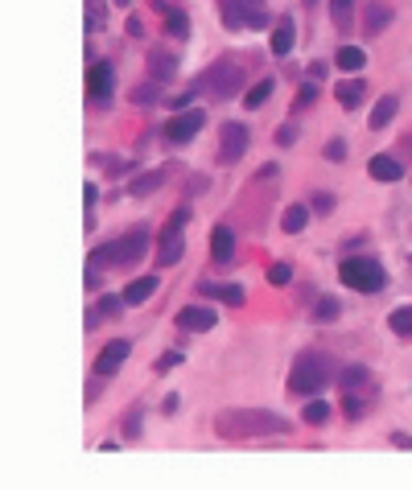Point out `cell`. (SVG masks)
Masks as SVG:
<instances>
[{
    "label": "cell",
    "mask_w": 412,
    "mask_h": 490,
    "mask_svg": "<svg viewBox=\"0 0 412 490\" xmlns=\"http://www.w3.org/2000/svg\"><path fill=\"white\" fill-rule=\"evenodd\" d=\"M124 437H141V412H128V420H124Z\"/></svg>",
    "instance_id": "f35d334b"
},
{
    "label": "cell",
    "mask_w": 412,
    "mask_h": 490,
    "mask_svg": "<svg viewBox=\"0 0 412 490\" xmlns=\"http://www.w3.org/2000/svg\"><path fill=\"white\" fill-rule=\"evenodd\" d=\"M347 412H350V420H358V416H363V404H358L350 392H347Z\"/></svg>",
    "instance_id": "60d3db41"
},
{
    "label": "cell",
    "mask_w": 412,
    "mask_h": 490,
    "mask_svg": "<svg viewBox=\"0 0 412 490\" xmlns=\"http://www.w3.org/2000/svg\"><path fill=\"white\" fill-rule=\"evenodd\" d=\"M185 223H190V211L177 206V211L169 214V223L161 227V244H157V264H161V268H174L177 260L185 256V239H182Z\"/></svg>",
    "instance_id": "52a82bcc"
},
{
    "label": "cell",
    "mask_w": 412,
    "mask_h": 490,
    "mask_svg": "<svg viewBox=\"0 0 412 490\" xmlns=\"http://www.w3.org/2000/svg\"><path fill=\"white\" fill-rule=\"evenodd\" d=\"M111 87H116V71H111V62H91L87 66V99L91 104H108Z\"/></svg>",
    "instance_id": "9c48e42d"
},
{
    "label": "cell",
    "mask_w": 412,
    "mask_h": 490,
    "mask_svg": "<svg viewBox=\"0 0 412 490\" xmlns=\"http://www.w3.org/2000/svg\"><path fill=\"white\" fill-rule=\"evenodd\" d=\"M388 326L396 334H404V338H408V334H412V305H396V310H391V318H388Z\"/></svg>",
    "instance_id": "83f0119b"
},
{
    "label": "cell",
    "mask_w": 412,
    "mask_h": 490,
    "mask_svg": "<svg viewBox=\"0 0 412 490\" xmlns=\"http://www.w3.org/2000/svg\"><path fill=\"white\" fill-rule=\"evenodd\" d=\"M157 96H161L157 87H136L128 99H132V104H157Z\"/></svg>",
    "instance_id": "d590c367"
},
{
    "label": "cell",
    "mask_w": 412,
    "mask_h": 490,
    "mask_svg": "<svg viewBox=\"0 0 412 490\" xmlns=\"http://www.w3.org/2000/svg\"><path fill=\"white\" fill-rule=\"evenodd\" d=\"M161 181H165V170L141 173V178H132L128 194H132V198H149V194H157V190H161Z\"/></svg>",
    "instance_id": "d6986e66"
},
{
    "label": "cell",
    "mask_w": 412,
    "mask_h": 490,
    "mask_svg": "<svg viewBox=\"0 0 412 490\" xmlns=\"http://www.w3.org/2000/svg\"><path fill=\"white\" fill-rule=\"evenodd\" d=\"M215 433L227 441L284 437V433H293V420H284L281 412H268V408H231V412L215 416Z\"/></svg>",
    "instance_id": "6da1fadb"
},
{
    "label": "cell",
    "mask_w": 412,
    "mask_h": 490,
    "mask_svg": "<svg viewBox=\"0 0 412 490\" xmlns=\"http://www.w3.org/2000/svg\"><path fill=\"white\" fill-rule=\"evenodd\" d=\"M305 223H309V206H289V211H284V219H281V227L289 235H297V231H305Z\"/></svg>",
    "instance_id": "484cf974"
},
{
    "label": "cell",
    "mask_w": 412,
    "mask_h": 490,
    "mask_svg": "<svg viewBox=\"0 0 412 490\" xmlns=\"http://www.w3.org/2000/svg\"><path fill=\"white\" fill-rule=\"evenodd\" d=\"M338 313H342V310H338L334 297H317V305H314V318H317V321H334Z\"/></svg>",
    "instance_id": "4dcf8cb0"
},
{
    "label": "cell",
    "mask_w": 412,
    "mask_h": 490,
    "mask_svg": "<svg viewBox=\"0 0 412 490\" xmlns=\"http://www.w3.org/2000/svg\"><path fill=\"white\" fill-rule=\"evenodd\" d=\"M293 280V268L289 264H272L268 268V285H289Z\"/></svg>",
    "instance_id": "836d02e7"
},
{
    "label": "cell",
    "mask_w": 412,
    "mask_h": 490,
    "mask_svg": "<svg viewBox=\"0 0 412 490\" xmlns=\"http://www.w3.org/2000/svg\"><path fill=\"white\" fill-rule=\"evenodd\" d=\"M305 425H314V428H322L325 420H330V404H322V400H309V404H305Z\"/></svg>",
    "instance_id": "f546056e"
},
{
    "label": "cell",
    "mask_w": 412,
    "mask_h": 490,
    "mask_svg": "<svg viewBox=\"0 0 412 490\" xmlns=\"http://www.w3.org/2000/svg\"><path fill=\"white\" fill-rule=\"evenodd\" d=\"M322 157H325V161H347V140H330Z\"/></svg>",
    "instance_id": "8d00e7d4"
},
{
    "label": "cell",
    "mask_w": 412,
    "mask_h": 490,
    "mask_svg": "<svg viewBox=\"0 0 412 490\" xmlns=\"http://www.w3.org/2000/svg\"><path fill=\"white\" fill-rule=\"evenodd\" d=\"M396 112H400V99H396V96H383L380 104L371 107V120H367V124H371V129H388Z\"/></svg>",
    "instance_id": "ffe728a7"
},
{
    "label": "cell",
    "mask_w": 412,
    "mask_h": 490,
    "mask_svg": "<svg viewBox=\"0 0 412 490\" xmlns=\"http://www.w3.org/2000/svg\"><path fill=\"white\" fill-rule=\"evenodd\" d=\"M350 9H355V0H330V17H334V25H350Z\"/></svg>",
    "instance_id": "1f68e13d"
},
{
    "label": "cell",
    "mask_w": 412,
    "mask_h": 490,
    "mask_svg": "<svg viewBox=\"0 0 412 490\" xmlns=\"http://www.w3.org/2000/svg\"><path fill=\"white\" fill-rule=\"evenodd\" d=\"M108 25V0H87V29H103Z\"/></svg>",
    "instance_id": "4316f807"
},
{
    "label": "cell",
    "mask_w": 412,
    "mask_h": 490,
    "mask_svg": "<svg viewBox=\"0 0 412 490\" xmlns=\"http://www.w3.org/2000/svg\"><path fill=\"white\" fill-rule=\"evenodd\" d=\"M198 297H215V301H227V305H243V288H239V285H210V280H202V285H198Z\"/></svg>",
    "instance_id": "2e32d148"
},
{
    "label": "cell",
    "mask_w": 412,
    "mask_h": 490,
    "mask_svg": "<svg viewBox=\"0 0 412 490\" xmlns=\"http://www.w3.org/2000/svg\"><path fill=\"white\" fill-rule=\"evenodd\" d=\"M149 252V231L144 227H132V231H124L119 239H111V244L95 247V256H91V264L95 268H132L141 264V256Z\"/></svg>",
    "instance_id": "3957f363"
},
{
    "label": "cell",
    "mask_w": 412,
    "mask_h": 490,
    "mask_svg": "<svg viewBox=\"0 0 412 490\" xmlns=\"http://www.w3.org/2000/svg\"><path fill=\"white\" fill-rule=\"evenodd\" d=\"M198 91H210L215 99H235L243 91V66L235 58H215L210 71L198 75Z\"/></svg>",
    "instance_id": "277c9868"
},
{
    "label": "cell",
    "mask_w": 412,
    "mask_h": 490,
    "mask_svg": "<svg viewBox=\"0 0 412 490\" xmlns=\"http://www.w3.org/2000/svg\"><path fill=\"white\" fill-rule=\"evenodd\" d=\"M334 91H338V104L342 107H358L363 96H367V83H363V79H342Z\"/></svg>",
    "instance_id": "ac0fdd59"
},
{
    "label": "cell",
    "mask_w": 412,
    "mask_h": 490,
    "mask_svg": "<svg viewBox=\"0 0 412 490\" xmlns=\"http://www.w3.org/2000/svg\"><path fill=\"white\" fill-rule=\"evenodd\" d=\"M177 362H182V351H165L161 359L152 362V371H169V367H177Z\"/></svg>",
    "instance_id": "74e56055"
},
{
    "label": "cell",
    "mask_w": 412,
    "mask_h": 490,
    "mask_svg": "<svg viewBox=\"0 0 412 490\" xmlns=\"http://www.w3.org/2000/svg\"><path fill=\"white\" fill-rule=\"evenodd\" d=\"M128 351H132V342H124V338L108 342V346L95 354V375H116L119 367H124V359H128Z\"/></svg>",
    "instance_id": "7c38bea8"
},
{
    "label": "cell",
    "mask_w": 412,
    "mask_h": 490,
    "mask_svg": "<svg viewBox=\"0 0 412 490\" xmlns=\"http://www.w3.org/2000/svg\"><path fill=\"white\" fill-rule=\"evenodd\" d=\"M314 99H317V87H309V83H305L301 91H297V99H293V112H301V107H309V104H314Z\"/></svg>",
    "instance_id": "e575fe53"
},
{
    "label": "cell",
    "mask_w": 412,
    "mask_h": 490,
    "mask_svg": "<svg viewBox=\"0 0 412 490\" xmlns=\"http://www.w3.org/2000/svg\"><path fill=\"white\" fill-rule=\"evenodd\" d=\"M149 75H152V83H169V79L177 75V54L149 50Z\"/></svg>",
    "instance_id": "4fadbf2b"
},
{
    "label": "cell",
    "mask_w": 412,
    "mask_h": 490,
    "mask_svg": "<svg viewBox=\"0 0 412 490\" xmlns=\"http://www.w3.org/2000/svg\"><path fill=\"white\" fill-rule=\"evenodd\" d=\"M174 321H177V330H185V334H206V330H215L218 313L210 305H182Z\"/></svg>",
    "instance_id": "30bf717a"
},
{
    "label": "cell",
    "mask_w": 412,
    "mask_h": 490,
    "mask_svg": "<svg viewBox=\"0 0 412 490\" xmlns=\"http://www.w3.org/2000/svg\"><path fill=\"white\" fill-rule=\"evenodd\" d=\"M206 124V112H177L169 124H165V140H174V145H185V140H194Z\"/></svg>",
    "instance_id": "8fae6325"
},
{
    "label": "cell",
    "mask_w": 412,
    "mask_h": 490,
    "mask_svg": "<svg viewBox=\"0 0 412 490\" xmlns=\"http://www.w3.org/2000/svg\"><path fill=\"white\" fill-rule=\"evenodd\" d=\"M388 21H391L388 4H371L367 17H363V33H367V37H371V33H383V29H388Z\"/></svg>",
    "instance_id": "cb8c5ba5"
},
{
    "label": "cell",
    "mask_w": 412,
    "mask_h": 490,
    "mask_svg": "<svg viewBox=\"0 0 412 490\" xmlns=\"http://www.w3.org/2000/svg\"><path fill=\"white\" fill-rule=\"evenodd\" d=\"M116 4H132V0H116Z\"/></svg>",
    "instance_id": "ee69618b"
},
{
    "label": "cell",
    "mask_w": 412,
    "mask_h": 490,
    "mask_svg": "<svg viewBox=\"0 0 412 490\" xmlns=\"http://www.w3.org/2000/svg\"><path fill=\"white\" fill-rule=\"evenodd\" d=\"M330 379H334V362L325 359L322 351H301L293 359V371H289V392L293 395H317Z\"/></svg>",
    "instance_id": "7a4b0ae2"
},
{
    "label": "cell",
    "mask_w": 412,
    "mask_h": 490,
    "mask_svg": "<svg viewBox=\"0 0 412 490\" xmlns=\"http://www.w3.org/2000/svg\"><path fill=\"white\" fill-rule=\"evenodd\" d=\"M243 153H248V129L235 124V120H227V124L218 129V161H223V165H235Z\"/></svg>",
    "instance_id": "ba28073f"
},
{
    "label": "cell",
    "mask_w": 412,
    "mask_h": 490,
    "mask_svg": "<svg viewBox=\"0 0 412 490\" xmlns=\"http://www.w3.org/2000/svg\"><path fill=\"white\" fill-rule=\"evenodd\" d=\"M152 293H157V277H141V280H132V285L124 288V301H128V305H144Z\"/></svg>",
    "instance_id": "603a6c76"
},
{
    "label": "cell",
    "mask_w": 412,
    "mask_h": 490,
    "mask_svg": "<svg viewBox=\"0 0 412 490\" xmlns=\"http://www.w3.org/2000/svg\"><path fill=\"white\" fill-rule=\"evenodd\" d=\"M334 62H338V71H363V66H367V54L358 50V46H342V50L334 54Z\"/></svg>",
    "instance_id": "d4e9b609"
},
{
    "label": "cell",
    "mask_w": 412,
    "mask_h": 490,
    "mask_svg": "<svg viewBox=\"0 0 412 490\" xmlns=\"http://www.w3.org/2000/svg\"><path fill=\"white\" fill-rule=\"evenodd\" d=\"M391 445H400V449H412V437H408V433H391Z\"/></svg>",
    "instance_id": "7bdbcfd3"
},
{
    "label": "cell",
    "mask_w": 412,
    "mask_h": 490,
    "mask_svg": "<svg viewBox=\"0 0 412 490\" xmlns=\"http://www.w3.org/2000/svg\"><path fill=\"white\" fill-rule=\"evenodd\" d=\"M272 87H276V83H272V79H264V83H256V87H251V91H243V104H248L251 112H256V107H260V104H268Z\"/></svg>",
    "instance_id": "f1b7e54d"
},
{
    "label": "cell",
    "mask_w": 412,
    "mask_h": 490,
    "mask_svg": "<svg viewBox=\"0 0 412 490\" xmlns=\"http://www.w3.org/2000/svg\"><path fill=\"white\" fill-rule=\"evenodd\" d=\"M293 37H297L293 21H276V29H272V58H284L293 50Z\"/></svg>",
    "instance_id": "44dd1931"
},
{
    "label": "cell",
    "mask_w": 412,
    "mask_h": 490,
    "mask_svg": "<svg viewBox=\"0 0 412 490\" xmlns=\"http://www.w3.org/2000/svg\"><path fill=\"white\" fill-rule=\"evenodd\" d=\"M338 277H342V285L355 288V293H383L388 288V272L371 256H347L338 264Z\"/></svg>",
    "instance_id": "5b68a950"
},
{
    "label": "cell",
    "mask_w": 412,
    "mask_h": 490,
    "mask_svg": "<svg viewBox=\"0 0 412 490\" xmlns=\"http://www.w3.org/2000/svg\"><path fill=\"white\" fill-rule=\"evenodd\" d=\"M367 173L375 181H400L404 178V165L396 157H388V153H380V157H371L367 161Z\"/></svg>",
    "instance_id": "9a60e30c"
},
{
    "label": "cell",
    "mask_w": 412,
    "mask_h": 490,
    "mask_svg": "<svg viewBox=\"0 0 412 490\" xmlns=\"http://www.w3.org/2000/svg\"><path fill=\"white\" fill-rule=\"evenodd\" d=\"M157 9L165 12V33L177 37V42H185V37H190V17H185L182 9H169V4H157Z\"/></svg>",
    "instance_id": "e0dca14e"
},
{
    "label": "cell",
    "mask_w": 412,
    "mask_h": 490,
    "mask_svg": "<svg viewBox=\"0 0 412 490\" xmlns=\"http://www.w3.org/2000/svg\"><path fill=\"white\" fill-rule=\"evenodd\" d=\"M124 305H128V301H124V297H99V305H95V310L103 313V318H116V313L124 310Z\"/></svg>",
    "instance_id": "d6a6232c"
},
{
    "label": "cell",
    "mask_w": 412,
    "mask_h": 490,
    "mask_svg": "<svg viewBox=\"0 0 412 490\" xmlns=\"http://www.w3.org/2000/svg\"><path fill=\"white\" fill-rule=\"evenodd\" d=\"M231 256H235V235H231V227H215V235H210V260L215 264H231Z\"/></svg>",
    "instance_id": "5bb4252c"
},
{
    "label": "cell",
    "mask_w": 412,
    "mask_h": 490,
    "mask_svg": "<svg viewBox=\"0 0 412 490\" xmlns=\"http://www.w3.org/2000/svg\"><path fill=\"white\" fill-rule=\"evenodd\" d=\"M338 387H342V392L371 387V371H367V367H342V371H338Z\"/></svg>",
    "instance_id": "7402d4cb"
},
{
    "label": "cell",
    "mask_w": 412,
    "mask_h": 490,
    "mask_svg": "<svg viewBox=\"0 0 412 490\" xmlns=\"http://www.w3.org/2000/svg\"><path fill=\"white\" fill-rule=\"evenodd\" d=\"M128 33H132V37H141V33H144V21H141V17H128Z\"/></svg>",
    "instance_id": "b9f144b4"
},
{
    "label": "cell",
    "mask_w": 412,
    "mask_h": 490,
    "mask_svg": "<svg viewBox=\"0 0 412 490\" xmlns=\"http://www.w3.org/2000/svg\"><path fill=\"white\" fill-rule=\"evenodd\" d=\"M218 17L231 33L239 29H264L268 25V12H264V0H223L218 4Z\"/></svg>",
    "instance_id": "8992f818"
},
{
    "label": "cell",
    "mask_w": 412,
    "mask_h": 490,
    "mask_svg": "<svg viewBox=\"0 0 412 490\" xmlns=\"http://www.w3.org/2000/svg\"><path fill=\"white\" fill-rule=\"evenodd\" d=\"M276 140H281V145H293V140H297V124H284V129L276 132Z\"/></svg>",
    "instance_id": "ab89813d"
}]
</instances>
